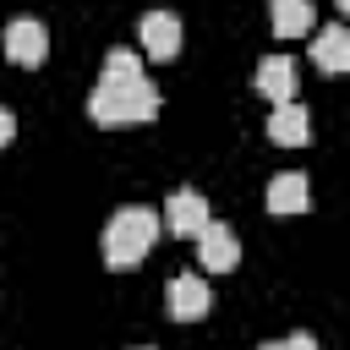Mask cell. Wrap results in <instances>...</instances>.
<instances>
[{
	"instance_id": "1",
	"label": "cell",
	"mask_w": 350,
	"mask_h": 350,
	"mask_svg": "<svg viewBox=\"0 0 350 350\" xmlns=\"http://www.w3.org/2000/svg\"><path fill=\"white\" fill-rule=\"evenodd\" d=\"M88 115L98 126H137V120L159 115V88L148 82L137 49H109L104 55V71H98V88L88 98Z\"/></svg>"
},
{
	"instance_id": "2",
	"label": "cell",
	"mask_w": 350,
	"mask_h": 350,
	"mask_svg": "<svg viewBox=\"0 0 350 350\" xmlns=\"http://www.w3.org/2000/svg\"><path fill=\"white\" fill-rule=\"evenodd\" d=\"M159 230H164V224H159V213H153V208H142V202L120 208V213L104 224V268H115V273L137 268V262L153 252Z\"/></svg>"
},
{
	"instance_id": "3",
	"label": "cell",
	"mask_w": 350,
	"mask_h": 350,
	"mask_svg": "<svg viewBox=\"0 0 350 350\" xmlns=\"http://www.w3.org/2000/svg\"><path fill=\"white\" fill-rule=\"evenodd\" d=\"M0 49H5L11 66H44V55H49V33H44L38 16H16V22H5Z\"/></svg>"
},
{
	"instance_id": "4",
	"label": "cell",
	"mask_w": 350,
	"mask_h": 350,
	"mask_svg": "<svg viewBox=\"0 0 350 350\" xmlns=\"http://www.w3.org/2000/svg\"><path fill=\"white\" fill-rule=\"evenodd\" d=\"M191 241H197V262H202L208 273H230V268L241 262V235H235L230 224H219V219H208Z\"/></svg>"
},
{
	"instance_id": "5",
	"label": "cell",
	"mask_w": 350,
	"mask_h": 350,
	"mask_svg": "<svg viewBox=\"0 0 350 350\" xmlns=\"http://www.w3.org/2000/svg\"><path fill=\"white\" fill-rule=\"evenodd\" d=\"M137 44H142L148 60H175L180 55V22L170 11H148L142 27H137Z\"/></svg>"
},
{
	"instance_id": "6",
	"label": "cell",
	"mask_w": 350,
	"mask_h": 350,
	"mask_svg": "<svg viewBox=\"0 0 350 350\" xmlns=\"http://www.w3.org/2000/svg\"><path fill=\"white\" fill-rule=\"evenodd\" d=\"M164 312H170L175 323H197V317L208 312V284H202L197 273H175V279L164 284Z\"/></svg>"
},
{
	"instance_id": "7",
	"label": "cell",
	"mask_w": 350,
	"mask_h": 350,
	"mask_svg": "<svg viewBox=\"0 0 350 350\" xmlns=\"http://www.w3.org/2000/svg\"><path fill=\"white\" fill-rule=\"evenodd\" d=\"M159 224H164L170 235H197V230L208 224V202H202V191H170Z\"/></svg>"
},
{
	"instance_id": "8",
	"label": "cell",
	"mask_w": 350,
	"mask_h": 350,
	"mask_svg": "<svg viewBox=\"0 0 350 350\" xmlns=\"http://www.w3.org/2000/svg\"><path fill=\"white\" fill-rule=\"evenodd\" d=\"M268 137L279 142V148H306L312 142V115H306V104H273V115H268Z\"/></svg>"
},
{
	"instance_id": "9",
	"label": "cell",
	"mask_w": 350,
	"mask_h": 350,
	"mask_svg": "<svg viewBox=\"0 0 350 350\" xmlns=\"http://www.w3.org/2000/svg\"><path fill=\"white\" fill-rule=\"evenodd\" d=\"M257 93H262L268 104H290V98H295V60H290V55H268V60L257 66Z\"/></svg>"
},
{
	"instance_id": "10",
	"label": "cell",
	"mask_w": 350,
	"mask_h": 350,
	"mask_svg": "<svg viewBox=\"0 0 350 350\" xmlns=\"http://www.w3.org/2000/svg\"><path fill=\"white\" fill-rule=\"evenodd\" d=\"M312 208V186H306V175H295V170H284V175H273L268 180V213H306Z\"/></svg>"
},
{
	"instance_id": "11",
	"label": "cell",
	"mask_w": 350,
	"mask_h": 350,
	"mask_svg": "<svg viewBox=\"0 0 350 350\" xmlns=\"http://www.w3.org/2000/svg\"><path fill=\"white\" fill-rule=\"evenodd\" d=\"M268 22H273V38H306L317 27V11H312V0H273Z\"/></svg>"
},
{
	"instance_id": "12",
	"label": "cell",
	"mask_w": 350,
	"mask_h": 350,
	"mask_svg": "<svg viewBox=\"0 0 350 350\" xmlns=\"http://www.w3.org/2000/svg\"><path fill=\"white\" fill-rule=\"evenodd\" d=\"M312 66L317 71H328V77H339L345 66H350V33L334 22V27H317V44H312Z\"/></svg>"
},
{
	"instance_id": "13",
	"label": "cell",
	"mask_w": 350,
	"mask_h": 350,
	"mask_svg": "<svg viewBox=\"0 0 350 350\" xmlns=\"http://www.w3.org/2000/svg\"><path fill=\"white\" fill-rule=\"evenodd\" d=\"M262 350H317V339H312V334H290V339H273V345H262Z\"/></svg>"
},
{
	"instance_id": "14",
	"label": "cell",
	"mask_w": 350,
	"mask_h": 350,
	"mask_svg": "<svg viewBox=\"0 0 350 350\" xmlns=\"http://www.w3.org/2000/svg\"><path fill=\"white\" fill-rule=\"evenodd\" d=\"M11 137H16V115H11V109H0V148H5Z\"/></svg>"
},
{
	"instance_id": "15",
	"label": "cell",
	"mask_w": 350,
	"mask_h": 350,
	"mask_svg": "<svg viewBox=\"0 0 350 350\" xmlns=\"http://www.w3.org/2000/svg\"><path fill=\"white\" fill-rule=\"evenodd\" d=\"M334 5H350V0H334Z\"/></svg>"
}]
</instances>
